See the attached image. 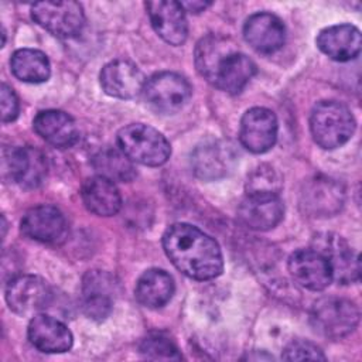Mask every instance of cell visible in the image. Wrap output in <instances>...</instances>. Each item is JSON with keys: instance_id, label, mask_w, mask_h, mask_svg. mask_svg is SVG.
I'll return each instance as SVG.
<instances>
[{"instance_id": "1", "label": "cell", "mask_w": 362, "mask_h": 362, "mask_svg": "<svg viewBox=\"0 0 362 362\" xmlns=\"http://www.w3.org/2000/svg\"><path fill=\"white\" fill-rule=\"evenodd\" d=\"M163 247L171 263L195 280H211L223 270L219 245L189 223H174L163 235Z\"/></svg>"}, {"instance_id": "2", "label": "cell", "mask_w": 362, "mask_h": 362, "mask_svg": "<svg viewBox=\"0 0 362 362\" xmlns=\"http://www.w3.org/2000/svg\"><path fill=\"white\" fill-rule=\"evenodd\" d=\"M195 66L215 88L236 95L256 74V64L230 40L206 35L195 47Z\"/></svg>"}, {"instance_id": "3", "label": "cell", "mask_w": 362, "mask_h": 362, "mask_svg": "<svg viewBox=\"0 0 362 362\" xmlns=\"http://www.w3.org/2000/svg\"><path fill=\"white\" fill-rule=\"evenodd\" d=\"M310 130L314 141L332 150L344 146L355 132V119L352 112L338 100L318 102L310 116Z\"/></svg>"}, {"instance_id": "4", "label": "cell", "mask_w": 362, "mask_h": 362, "mask_svg": "<svg viewBox=\"0 0 362 362\" xmlns=\"http://www.w3.org/2000/svg\"><path fill=\"white\" fill-rule=\"evenodd\" d=\"M117 144L132 161L148 167L164 164L171 154L168 140L158 130L143 123L122 127L117 133Z\"/></svg>"}, {"instance_id": "5", "label": "cell", "mask_w": 362, "mask_h": 362, "mask_svg": "<svg viewBox=\"0 0 362 362\" xmlns=\"http://www.w3.org/2000/svg\"><path fill=\"white\" fill-rule=\"evenodd\" d=\"M313 328L332 339L351 334L359 322V310L356 304L342 297H322L317 300L310 311Z\"/></svg>"}, {"instance_id": "6", "label": "cell", "mask_w": 362, "mask_h": 362, "mask_svg": "<svg viewBox=\"0 0 362 362\" xmlns=\"http://www.w3.org/2000/svg\"><path fill=\"white\" fill-rule=\"evenodd\" d=\"M0 170L3 181L18 184L24 188H35L45 178L47 160L34 147L4 146L1 148Z\"/></svg>"}, {"instance_id": "7", "label": "cell", "mask_w": 362, "mask_h": 362, "mask_svg": "<svg viewBox=\"0 0 362 362\" xmlns=\"http://www.w3.org/2000/svg\"><path fill=\"white\" fill-rule=\"evenodd\" d=\"M189 82L175 72H158L146 81L143 95L151 110L160 115H174L189 100Z\"/></svg>"}, {"instance_id": "8", "label": "cell", "mask_w": 362, "mask_h": 362, "mask_svg": "<svg viewBox=\"0 0 362 362\" xmlns=\"http://www.w3.org/2000/svg\"><path fill=\"white\" fill-rule=\"evenodd\" d=\"M33 20L58 38H74L85 25L83 8L76 1H38L31 7Z\"/></svg>"}, {"instance_id": "9", "label": "cell", "mask_w": 362, "mask_h": 362, "mask_svg": "<svg viewBox=\"0 0 362 362\" xmlns=\"http://www.w3.org/2000/svg\"><path fill=\"white\" fill-rule=\"evenodd\" d=\"M6 301L13 313L34 315L51 304L52 290L40 276H17L6 287Z\"/></svg>"}, {"instance_id": "10", "label": "cell", "mask_w": 362, "mask_h": 362, "mask_svg": "<svg viewBox=\"0 0 362 362\" xmlns=\"http://www.w3.org/2000/svg\"><path fill=\"white\" fill-rule=\"evenodd\" d=\"M21 232L37 242L59 245L68 236L65 215L54 205H37L28 209L21 219Z\"/></svg>"}, {"instance_id": "11", "label": "cell", "mask_w": 362, "mask_h": 362, "mask_svg": "<svg viewBox=\"0 0 362 362\" xmlns=\"http://www.w3.org/2000/svg\"><path fill=\"white\" fill-rule=\"evenodd\" d=\"M313 249L325 256L331 266L334 280L348 284L359 279L358 255L344 238L335 233H318L313 239Z\"/></svg>"}, {"instance_id": "12", "label": "cell", "mask_w": 362, "mask_h": 362, "mask_svg": "<svg viewBox=\"0 0 362 362\" xmlns=\"http://www.w3.org/2000/svg\"><path fill=\"white\" fill-rule=\"evenodd\" d=\"M277 130V117L270 109L252 107L240 119L239 140L246 150L262 154L274 146Z\"/></svg>"}, {"instance_id": "13", "label": "cell", "mask_w": 362, "mask_h": 362, "mask_svg": "<svg viewBox=\"0 0 362 362\" xmlns=\"http://www.w3.org/2000/svg\"><path fill=\"white\" fill-rule=\"evenodd\" d=\"M117 283L112 274L103 270H89L82 279V310L96 321L105 320L115 303Z\"/></svg>"}, {"instance_id": "14", "label": "cell", "mask_w": 362, "mask_h": 362, "mask_svg": "<svg viewBox=\"0 0 362 362\" xmlns=\"http://www.w3.org/2000/svg\"><path fill=\"white\" fill-rule=\"evenodd\" d=\"M287 267L297 284L313 291L327 288L334 280L328 260L315 249L296 250L290 255Z\"/></svg>"}, {"instance_id": "15", "label": "cell", "mask_w": 362, "mask_h": 362, "mask_svg": "<svg viewBox=\"0 0 362 362\" xmlns=\"http://www.w3.org/2000/svg\"><path fill=\"white\" fill-rule=\"evenodd\" d=\"M284 214V205L279 194L246 192L238 208V219L253 230H269L274 228Z\"/></svg>"}, {"instance_id": "16", "label": "cell", "mask_w": 362, "mask_h": 362, "mask_svg": "<svg viewBox=\"0 0 362 362\" xmlns=\"http://www.w3.org/2000/svg\"><path fill=\"white\" fill-rule=\"evenodd\" d=\"M344 198V188L335 180L314 177L304 184L300 205L311 216H332L342 208Z\"/></svg>"}, {"instance_id": "17", "label": "cell", "mask_w": 362, "mask_h": 362, "mask_svg": "<svg viewBox=\"0 0 362 362\" xmlns=\"http://www.w3.org/2000/svg\"><path fill=\"white\" fill-rule=\"evenodd\" d=\"M146 8L154 31L168 44L181 45L188 35L185 10L180 1H147Z\"/></svg>"}, {"instance_id": "18", "label": "cell", "mask_w": 362, "mask_h": 362, "mask_svg": "<svg viewBox=\"0 0 362 362\" xmlns=\"http://www.w3.org/2000/svg\"><path fill=\"white\" fill-rule=\"evenodd\" d=\"M100 86L109 96L133 99L139 96L146 85V76L130 61L116 59L106 64L100 71Z\"/></svg>"}, {"instance_id": "19", "label": "cell", "mask_w": 362, "mask_h": 362, "mask_svg": "<svg viewBox=\"0 0 362 362\" xmlns=\"http://www.w3.org/2000/svg\"><path fill=\"white\" fill-rule=\"evenodd\" d=\"M243 37L257 52L273 54L284 45L286 27L283 21L272 13H256L246 20Z\"/></svg>"}, {"instance_id": "20", "label": "cell", "mask_w": 362, "mask_h": 362, "mask_svg": "<svg viewBox=\"0 0 362 362\" xmlns=\"http://www.w3.org/2000/svg\"><path fill=\"white\" fill-rule=\"evenodd\" d=\"M27 334L31 345L45 354L66 352L74 342L68 327L59 320L45 314H35L31 318Z\"/></svg>"}, {"instance_id": "21", "label": "cell", "mask_w": 362, "mask_h": 362, "mask_svg": "<svg viewBox=\"0 0 362 362\" xmlns=\"http://www.w3.org/2000/svg\"><path fill=\"white\" fill-rule=\"evenodd\" d=\"M317 47L331 59L345 62L356 58L361 52V31L352 24L327 27L317 35Z\"/></svg>"}, {"instance_id": "22", "label": "cell", "mask_w": 362, "mask_h": 362, "mask_svg": "<svg viewBox=\"0 0 362 362\" xmlns=\"http://www.w3.org/2000/svg\"><path fill=\"white\" fill-rule=\"evenodd\" d=\"M33 127L41 139L58 148L72 147L79 139L75 120L68 113L57 109L37 113L33 120Z\"/></svg>"}, {"instance_id": "23", "label": "cell", "mask_w": 362, "mask_h": 362, "mask_svg": "<svg viewBox=\"0 0 362 362\" xmlns=\"http://www.w3.org/2000/svg\"><path fill=\"white\" fill-rule=\"evenodd\" d=\"M81 198L86 209L98 216L116 215L122 208V197L113 181L95 175L82 184Z\"/></svg>"}, {"instance_id": "24", "label": "cell", "mask_w": 362, "mask_h": 362, "mask_svg": "<svg viewBox=\"0 0 362 362\" xmlns=\"http://www.w3.org/2000/svg\"><path fill=\"white\" fill-rule=\"evenodd\" d=\"M232 161V150L219 141L197 147L191 157L194 173L204 180H216L226 175Z\"/></svg>"}, {"instance_id": "25", "label": "cell", "mask_w": 362, "mask_h": 362, "mask_svg": "<svg viewBox=\"0 0 362 362\" xmlns=\"http://www.w3.org/2000/svg\"><path fill=\"white\" fill-rule=\"evenodd\" d=\"M174 288V280L165 270L148 269L139 277L134 296L141 305L160 308L171 300Z\"/></svg>"}, {"instance_id": "26", "label": "cell", "mask_w": 362, "mask_h": 362, "mask_svg": "<svg viewBox=\"0 0 362 362\" xmlns=\"http://www.w3.org/2000/svg\"><path fill=\"white\" fill-rule=\"evenodd\" d=\"M10 68L17 79L28 83L45 82L51 75L47 55L33 48L17 49L10 58Z\"/></svg>"}, {"instance_id": "27", "label": "cell", "mask_w": 362, "mask_h": 362, "mask_svg": "<svg viewBox=\"0 0 362 362\" xmlns=\"http://www.w3.org/2000/svg\"><path fill=\"white\" fill-rule=\"evenodd\" d=\"M92 167L98 175L113 182H129L136 177V168L132 160L119 148L106 147L92 157Z\"/></svg>"}, {"instance_id": "28", "label": "cell", "mask_w": 362, "mask_h": 362, "mask_svg": "<svg viewBox=\"0 0 362 362\" xmlns=\"http://www.w3.org/2000/svg\"><path fill=\"white\" fill-rule=\"evenodd\" d=\"M139 351L144 358L154 361H180L182 358L177 345L163 334H148L141 339Z\"/></svg>"}, {"instance_id": "29", "label": "cell", "mask_w": 362, "mask_h": 362, "mask_svg": "<svg viewBox=\"0 0 362 362\" xmlns=\"http://www.w3.org/2000/svg\"><path fill=\"white\" fill-rule=\"evenodd\" d=\"M281 188V180L276 170L270 165L262 164L250 173L246 181L247 192H273L279 194Z\"/></svg>"}, {"instance_id": "30", "label": "cell", "mask_w": 362, "mask_h": 362, "mask_svg": "<svg viewBox=\"0 0 362 362\" xmlns=\"http://www.w3.org/2000/svg\"><path fill=\"white\" fill-rule=\"evenodd\" d=\"M281 358L284 361H304V359L325 361V355L322 354V351L315 344L308 342V341L290 342L284 348Z\"/></svg>"}, {"instance_id": "31", "label": "cell", "mask_w": 362, "mask_h": 362, "mask_svg": "<svg viewBox=\"0 0 362 362\" xmlns=\"http://www.w3.org/2000/svg\"><path fill=\"white\" fill-rule=\"evenodd\" d=\"M0 100H1V120H3V123L13 122L18 116L20 103H18L17 95L14 93V90L7 83H1Z\"/></svg>"}, {"instance_id": "32", "label": "cell", "mask_w": 362, "mask_h": 362, "mask_svg": "<svg viewBox=\"0 0 362 362\" xmlns=\"http://www.w3.org/2000/svg\"><path fill=\"white\" fill-rule=\"evenodd\" d=\"M181 6L184 7L185 11L199 13V11H204L208 6H211V3H208V1H181Z\"/></svg>"}]
</instances>
